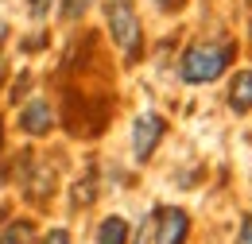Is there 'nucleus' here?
Segmentation results:
<instances>
[{"instance_id": "6", "label": "nucleus", "mask_w": 252, "mask_h": 244, "mask_svg": "<svg viewBox=\"0 0 252 244\" xmlns=\"http://www.w3.org/2000/svg\"><path fill=\"white\" fill-rule=\"evenodd\" d=\"M229 109L252 113V70H237V78L229 82Z\"/></svg>"}, {"instance_id": "10", "label": "nucleus", "mask_w": 252, "mask_h": 244, "mask_svg": "<svg viewBox=\"0 0 252 244\" xmlns=\"http://www.w3.org/2000/svg\"><path fill=\"white\" fill-rule=\"evenodd\" d=\"M47 12H51V0H28V16L32 20H43Z\"/></svg>"}, {"instance_id": "7", "label": "nucleus", "mask_w": 252, "mask_h": 244, "mask_svg": "<svg viewBox=\"0 0 252 244\" xmlns=\"http://www.w3.org/2000/svg\"><path fill=\"white\" fill-rule=\"evenodd\" d=\"M97 244H128V221L125 217H105L97 229Z\"/></svg>"}, {"instance_id": "9", "label": "nucleus", "mask_w": 252, "mask_h": 244, "mask_svg": "<svg viewBox=\"0 0 252 244\" xmlns=\"http://www.w3.org/2000/svg\"><path fill=\"white\" fill-rule=\"evenodd\" d=\"M90 4H94V0H66L63 16H66V20H78V16H82V12H86V8H90Z\"/></svg>"}, {"instance_id": "11", "label": "nucleus", "mask_w": 252, "mask_h": 244, "mask_svg": "<svg viewBox=\"0 0 252 244\" xmlns=\"http://www.w3.org/2000/svg\"><path fill=\"white\" fill-rule=\"evenodd\" d=\"M43 244H70V233H66V229H51V233L43 237Z\"/></svg>"}, {"instance_id": "5", "label": "nucleus", "mask_w": 252, "mask_h": 244, "mask_svg": "<svg viewBox=\"0 0 252 244\" xmlns=\"http://www.w3.org/2000/svg\"><path fill=\"white\" fill-rule=\"evenodd\" d=\"M20 128H24L28 136H47V132L55 128V113H51V105H47L43 97L28 101L24 113H20Z\"/></svg>"}, {"instance_id": "8", "label": "nucleus", "mask_w": 252, "mask_h": 244, "mask_svg": "<svg viewBox=\"0 0 252 244\" xmlns=\"http://www.w3.org/2000/svg\"><path fill=\"white\" fill-rule=\"evenodd\" d=\"M32 241H35L32 221H12V225L4 229V237H0V244H32Z\"/></svg>"}, {"instance_id": "3", "label": "nucleus", "mask_w": 252, "mask_h": 244, "mask_svg": "<svg viewBox=\"0 0 252 244\" xmlns=\"http://www.w3.org/2000/svg\"><path fill=\"white\" fill-rule=\"evenodd\" d=\"M163 132H167V121H163V117L140 113V117H136V128H132V155L144 163L148 155L156 152V144L163 140Z\"/></svg>"}, {"instance_id": "1", "label": "nucleus", "mask_w": 252, "mask_h": 244, "mask_svg": "<svg viewBox=\"0 0 252 244\" xmlns=\"http://www.w3.org/2000/svg\"><path fill=\"white\" fill-rule=\"evenodd\" d=\"M233 55H237L233 43H194L179 59V74L190 86H210V82H218L225 74V66L233 62Z\"/></svg>"}, {"instance_id": "15", "label": "nucleus", "mask_w": 252, "mask_h": 244, "mask_svg": "<svg viewBox=\"0 0 252 244\" xmlns=\"http://www.w3.org/2000/svg\"><path fill=\"white\" fill-rule=\"evenodd\" d=\"M245 4H249V12H252V0H245Z\"/></svg>"}, {"instance_id": "14", "label": "nucleus", "mask_w": 252, "mask_h": 244, "mask_svg": "<svg viewBox=\"0 0 252 244\" xmlns=\"http://www.w3.org/2000/svg\"><path fill=\"white\" fill-rule=\"evenodd\" d=\"M0 148H4V121H0Z\"/></svg>"}, {"instance_id": "12", "label": "nucleus", "mask_w": 252, "mask_h": 244, "mask_svg": "<svg viewBox=\"0 0 252 244\" xmlns=\"http://www.w3.org/2000/svg\"><path fill=\"white\" fill-rule=\"evenodd\" d=\"M241 244H252V217L245 221V229H241Z\"/></svg>"}, {"instance_id": "13", "label": "nucleus", "mask_w": 252, "mask_h": 244, "mask_svg": "<svg viewBox=\"0 0 252 244\" xmlns=\"http://www.w3.org/2000/svg\"><path fill=\"white\" fill-rule=\"evenodd\" d=\"M152 4H159V8H171V4H175V0H152Z\"/></svg>"}, {"instance_id": "4", "label": "nucleus", "mask_w": 252, "mask_h": 244, "mask_svg": "<svg viewBox=\"0 0 252 244\" xmlns=\"http://www.w3.org/2000/svg\"><path fill=\"white\" fill-rule=\"evenodd\" d=\"M187 237H190L187 210L163 206V210L156 214V244H187Z\"/></svg>"}, {"instance_id": "2", "label": "nucleus", "mask_w": 252, "mask_h": 244, "mask_svg": "<svg viewBox=\"0 0 252 244\" xmlns=\"http://www.w3.org/2000/svg\"><path fill=\"white\" fill-rule=\"evenodd\" d=\"M105 24H109V35L113 43L125 51L128 62L140 59V47H144V31H140V20H136V8L128 0H109L105 4Z\"/></svg>"}]
</instances>
